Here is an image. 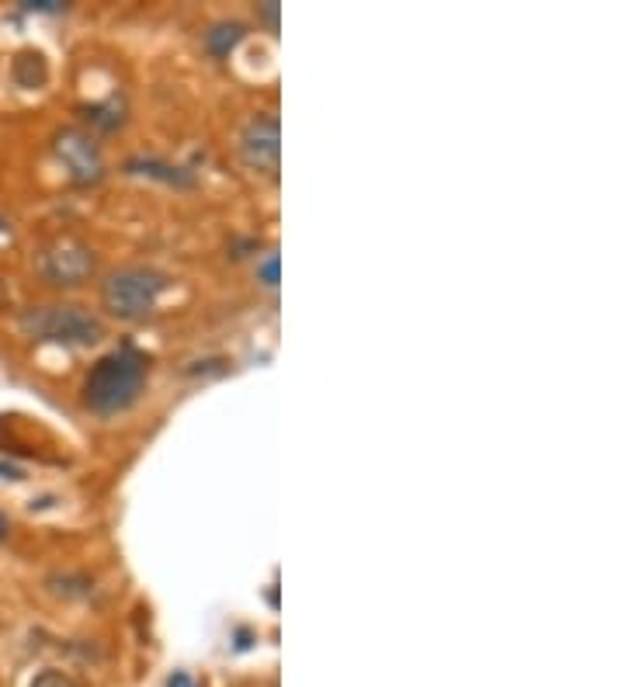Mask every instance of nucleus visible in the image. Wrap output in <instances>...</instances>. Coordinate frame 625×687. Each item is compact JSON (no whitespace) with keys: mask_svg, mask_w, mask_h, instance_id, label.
Masks as SVG:
<instances>
[{"mask_svg":"<svg viewBox=\"0 0 625 687\" xmlns=\"http://www.w3.org/2000/svg\"><path fill=\"white\" fill-rule=\"evenodd\" d=\"M167 289V278L153 268H122L116 271L101 289L105 309L119 320H147L157 309L160 296Z\"/></svg>","mask_w":625,"mask_h":687,"instance_id":"7ed1b4c3","label":"nucleus"},{"mask_svg":"<svg viewBox=\"0 0 625 687\" xmlns=\"http://www.w3.org/2000/svg\"><path fill=\"white\" fill-rule=\"evenodd\" d=\"M240 39H244V28H240V24H219L216 32H209L206 42H209V49H212L216 56H226Z\"/></svg>","mask_w":625,"mask_h":687,"instance_id":"0eeeda50","label":"nucleus"},{"mask_svg":"<svg viewBox=\"0 0 625 687\" xmlns=\"http://www.w3.org/2000/svg\"><path fill=\"white\" fill-rule=\"evenodd\" d=\"M39 268L52 285H80L83 278L91 275L95 257H91L88 247L77 243V240H56L52 247L42 250Z\"/></svg>","mask_w":625,"mask_h":687,"instance_id":"20e7f679","label":"nucleus"},{"mask_svg":"<svg viewBox=\"0 0 625 687\" xmlns=\"http://www.w3.org/2000/svg\"><path fill=\"white\" fill-rule=\"evenodd\" d=\"M32 687H83V684L73 680V677L63 674V670H42V674H36Z\"/></svg>","mask_w":625,"mask_h":687,"instance_id":"6e6552de","label":"nucleus"},{"mask_svg":"<svg viewBox=\"0 0 625 687\" xmlns=\"http://www.w3.org/2000/svg\"><path fill=\"white\" fill-rule=\"evenodd\" d=\"M4 538H8V518L0 514V541H4Z\"/></svg>","mask_w":625,"mask_h":687,"instance_id":"9b49d317","label":"nucleus"},{"mask_svg":"<svg viewBox=\"0 0 625 687\" xmlns=\"http://www.w3.org/2000/svg\"><path fill=\"white\" fill-rule=\"evenodd\" d=\"M167 687H195V680L188 674H175V677L167 680Z\"/></svg>","mask_w":625,"mask_h":687,"instance_id":"9d476101","label":"nucleus"},{"mask_svg":"<svg viewBox=\"0 0 625 687\" xmlns=\"http://www.w3.org/2000/svg\"><path fill=\"white\" fill-rule=\"evenodd\" d=\"M258 271H261V281L268 285V289H275L278 285V253H268L265 261L258 265Z\"/></svg>","mask_w":625,"mask_h":687,"instance_id":"1a4fd4ad","label":"nucleus"},{"mask_svg":"<svg viewBox=\"0 0 625 687\" xmlns=\"http://www.w3.org/2000/svg\"><path fill=\"white\" fill-rule=\"evenodd\" d=\"M278 119L275 114H258V119H250V126L244 129L240 136V157L250 170H265V175H275L278 170V157H281V147H278Z\"/></svg>","mask_w":625,"mask_h":687,"instance_id":"39448f33","label":"nucleus"},{"mask_svg":"<svg viewBox=\"0 0 625 687\" xmlns=\"http://www.w3.org/2000/svg\"><path fill=\"white\" fill-rule=\"evenodd\" d=\"M147 386V361L143 355H136L132 348L111 351L105 355L95 368L88 382H83V404H88L95 414L111 417L129 410L139 392Z\"/></svg>","mask_w":625,"mask_h":687,"instance_id":"f257e3e1","label":"nucleus"},{"mask_svg":"<svg viewBox=\"0 0 625 687\" xmlns=\"http://www.w3.org/2000/svg\"><path fill=\"white\" fill-rule=\"evenodd\" d=\"M60 153L67 157V163L73 167V175L77 178H91L95 170H91V163H95V153H91V142H83L80 136H63L60 139ZM98 167V163H95Z\"/></svg>","mask_w":625,"mask_h":687,"instance_id":"423d86ee","label":"nucleus"},{"mask_svg":"<svg viewBox=\"0 0 625 687\" xmlns=\"http://www.w3.org/2000/svg\"><path fill=\"white\" fill-rule=\"evenodd\" d=\"M21 330L36 340L67 344V348H88L105 337V327L95 312L83 306H39L21 317Z\"/></svg>","mask_w":625,"mask_h":687,"instance_id":"f03ea898","label":"nucleus"}]
</instances>
